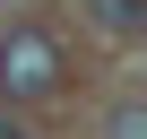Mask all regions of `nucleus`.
I'll return each instance as SVG.
<instances>
[{"mask_svg": "<svg viewBox=\"0 0 147 139\" xmlns=\"http://www.w3.org/2000/svg\"><path fill=\"white\" fill-rule=\"evenodd\" d=\"M0 87H9L18 104H43V96L61 87V52H52V35H35V26L0 35Z\"/></svg>", "mask_w": 147, "mask_h": 139, "instance_id": "obj_1", "label": "nucleus"}, {"mask_svg": "<svg viewBox=\"0 0 147 139\" xmlns=\"http://www.w3.org/2000/svg\"><path fill=\"white\" fill-rule=\"evenodd\" d=\"M78 9H87L113 44H121V35H138V0H78Z\"/></svg>", "mask_w": 147, "mask_h": 139, "instance_id": "obj_2", "label": "nucleus"}, {"mask_svg": "<svg viewBox=\"0 0 147 139\" xmlns=\"http://www.w3.org/2000/svg\"><path fill=\"white\" fill-rule=\"evenodd\" d=\"M113 139H147V113L138 104H113Z\"/></svg>", "mask_w": 147, "mask_h": 139, "instance_id": "obj_3", "label": "nucleus"}]
</instances>
